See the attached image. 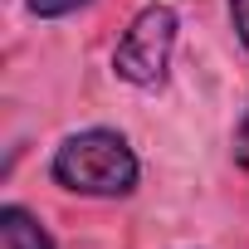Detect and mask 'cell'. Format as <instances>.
Here are the masks:
<instances>
[{"label":"cell","mask_w":249,"mask_h":249,"mask_svg":"<svg viewBox=\"0 0 249 249\" xmlns=\"http://www.w3.org/2000/svg\"><path fill=\"white\" fill-rule=\"evenodd\" d=\"M49 176L78 196H127L137 186V157L122 132L88 127V132H73L59 142Z\"/></svg>","instance_id":"1"},{"label":"cell","mask_w":249,"mask_h":249,"mask_svg":"<svg viewBox=\"0 0 249 249\" xmlns=\"http://www.w3.org/2000/svg\"><path fill=\"white\" fill-rule=\"evenodd\" d=\"M171 49H176V10L171 5H147L127 25V35L117 39L112 69H117V78H127L137 88H157L166 78Z\"/></svg>","instance_id":"2"},{"label":"cell","mask_w":249,"mask_h":249,"mask_svg":"<svg viewBox=\"0 0 249 249\" xmlns=\"http://www.w3.org/2000/svg\"><path fill=\"white\" fill-rule=\"evenodd\" d=\"M0 249H54V239L25 205H5L0 210Z\"/></svg>","instance_id":"3"},{"label":"cell","mask_w":249,"mask_h":249,"mask_svg":"<svg viewBox=\"0 0 249 249\" xmlns=\"http://www.w3.org/2000/svg\"><path fill=\"white\" fill-rule=\"evenodd\" d=\"M78 5H88V0H30V10L39 20H59V15H73Z\"/></svg>","instance_id":"4"},{"label":"cell","mask_w":249,"mask_h":249,"mask_svg":"<svg viewBox=\"0 0 249 249\" xmlns=\"http://www.w3.org/2000/svg\"><path fill=\"white\" fill-rule=\"evenodd\" d=\"M230 15H234V35L249 49V0H230Z\"/></svg>","instance_id":"5"},{"label":"cell","mask_w":249,"mask_h":249,"mask_svg":"<svg viewBox=\"0 0 249 249\" xmlns=\"http://www.w3.org/2000/svg\"><path fill=\"white\" fill-rule=\"evenodd\" d=\"M234 161L249 166V107H244V122H239V137H234Z\"/></svg>","instance_id":"6"}]
</instances>
